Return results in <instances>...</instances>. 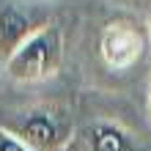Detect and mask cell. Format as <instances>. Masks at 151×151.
Listing matches in <instances>:
<instances>
[{
  "label": "cell",
  "mask_w": 151,
  "mask_h": 151,
  "mask_svg": "<svg viewBox=\"0 0 151 151\" xmlns=\"http://www.w3.org/2000/svg\"><path fill=\"white\" fill-rule=\"evenodd\" d=\"M66 151H148V146L124 124L96 118L74 129Z\"/></svg>",
  "instance_id": "277c9868"
},
{
  "label": "cell",
  "mask_w": 151,
  "mask_h": 151,
  "mask_svg": "<svg viewBox=\"0 0 151 151\" xmlns=\"http://www.w3.org/2000/svg\"><path fill=\"white\" fill-rule=\"evenodd\" d=\"M143 47H146V36L140 33V25L135 22L115 19L102 30L99 52L110 69H129L132 63H137L143 55Z\"/></svg>",
  "instance_id": "5b68a950"
},
{
  "label": "cell",
  "mask_w": 151,
  "mask_h": 151,
  "mask_svg": "<svg viewBox=\"0 0 151 151\" xmlns=\"http://www.w3.org/2000/svg\"><path fill=\"white\" fill-rule=\"evenodd\" d=\"M148 39H151V19H148Z\"/></svg>",
  "instance_id": "ba28073f"
},
{
  "label": "cell",
  "mask_w": 151,
  "mask_h": 151,
  "mask_svg": "<svg viewBox=\"0 0 151 151\" xmlns=\"http://www.w3.org/2000/svg\"><path fill=\"white\" fill-rule=\"evenodd\" d=\"M148 115H151V80H148Z\"/></svg>",
  "instance_id": "52a82bcc"
},
{
  "label": "cell",
  "mask_w": 151,
  "mask_h": 151,
  "mask_svg": "<svg viewBox=\"0 0 151 151\" xmlns=\"http://www.w3.org/2000/svg\"><path fill=\"white\" fill-rule=\"evenodd\" d=\"M0 72H3V69H0Z\"/></svg>",
  "instance_id": "9c48e42d"
},
{
  "label": "cell",
  "mask_w": 151,
  "mask_h": 151,
  "mask_svg": "<svg viewBox=\"0 0 151 151\" xmlns=\"http://www.w3.org/2000/svg\"><path fill=\"white\" fill-rule=\"evenodd\" d=\"M0 151H30V148L25 146L19 137H14L11 132H6L0 127Z\"/></svg>",
  "instance_id": "8992f818"
},
{
  "label": "cell",
  "mask_w": 151,
  "mask_h": 151,
  "mask_svg": "<svg viewBox=\"0 0 151 151\" xmlns=\"http://www.w3.org/2000/svg\"><path fill=\"white\" fill-rule=\"evenodd\" d=\"M60 63H63V30L58 22L47 25L44 30L33 36L6 60L3 72L14 83H44L55 77Z\"/></svg>",
  "instance_id": "7a4b0ae2"
},
{
  "label": "cell",
  "mask_w": 151,
  "mask_h": 151,
  "mask_svg": "<svg viewBox=\"0 0 151 151\" xmlns=\"http://www.w3.org/2000/svg\"><path fill=\"white\" fill-rule=\"evenodd\" d=\"M52 22V0H0V69L33 33Z\"/></svg>",
  "instance_id": "3957f363"
},
{
  "label": "cell",
  "mask_w": 151,
  "mask_h": 151,
  "mask_svg": "<svg viewBox=\"0 0 151 151\" xmlns=\"http://www.w3.org/2000/svg\"><path fill=\"white\" fill-rule=\"evenodd\" d=\"M0 127L19 137L30 151H66L74 137L72 113L58 102H41L0 113Z\"/></svg>",
  "instance_id": "6da1fadb"
}]
</instances>
